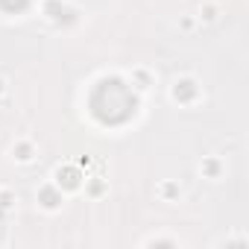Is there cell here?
<instances>
[{
    "instance_id": "obj_1",
    "label": "cell",
    "mask_w": 249,
    "mask_h": 249,
    "mask_svg": "<svg viewBox=\"0 0 249 249\" xmlns=\"http://www.w3.org/2000/svg\"><path fill=\"white\" fill-rule=\"evenodd\" d=\"M27 6H30V0H0V9L9 12V15H18V12H24Z\"/></svg>"
},
{
    "instance_id": "obj_2",
    "label": "cell",
    "mask_w": 249,
    "mask_h": 249,
    "mask_svg": "<svg viewBox=\"0 0 249 249\" xmlns=\"http://www.w3.org/2000/svg\"><path fill=\"white\" fill-rule=\"evenodd\" d=\"M194 94H196V88H194V82H188V79L173 88V97H176V100H194Z\"/></svg>"
},
{
    "instance_id": "obj_3",
    "label": "cell",
    "mask_w": 249,
    "mask_h": 249,
    "mask_svg": "<svg viewBox=\"0 0 249 249\" xmlns=\"http://www.w3.org/2000/svg\"><path fill=\"white\" fill-rule=\"evenodd\" d=\"M59 179H65V188H76L79 185V173L76 170H65V173L59 170Z\"/></svg>"
},
{
    "instance_id": "obj_4",
    "label": "cell",
    "mask_w": 249,
    "mask_h": 249,
    "mask_svg": "<svg viewBox=\"0 0 249 249\" xmlns=\"http://www.w3.org/2000/svg\"><path fill=\"white\" fill-rule=\"evenodd\" d=\"M41 202H44L47 208H56V205H59V196H56V191L44 188V191H41Z\"/></svg>"
}]
</instances>
